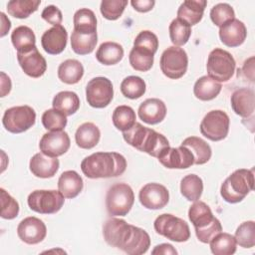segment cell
<instances>
[{"mask_svg":"<svg viewBox=\"0 0 255 255\" xmlns=\"http://www.w3.org/2000/svg\"><path fill=\"white\" fill-rule=\"evenodd\" d=\"M169 38L176 47L183 46L187 43L191 35V26L179 18L173 19L168 27Z\"/></svg>","mask_w":255,"mask_h":255,"instance_id":"obj_40","label":"cell"},{"mask_svg":"<svg viewBox=\"0 0 255 255\" xmlns=\"http://www.w3.org/2000/svg\"><path fill=\"white\" fill-rule=\"evenodd\" d=\"M254 170L240 168L232 172L221 184L220 194L228 203H238L253 190Z\"/></svg>","mask_w":255,"mask_h":255,"instance_id":"obj_5","label":"cell"},{"mask_svg":"<svg viewBox=\"0 0 255 255\" xmlns=\"http://www.w3.org/2000/svg\"><path fill=\"white\" fill-rule=\"evenodd\" d=\"M74 31L81 34L97 33V18L95 13L88 8H81L76 11L73 18Z\"/></svg>","mask_w":255,"mask_h":255,"instance_id":"obj_31","label":"cell"},{"mask_svg":"<svg viewBox=\"0 0 255 255\" xmlns=\"http://www.w3.org/2000/svg\"><path fill=\"white\" fill-rule=\"evenodd\" d=\"M134 202L131 187L124 182L113 184L106 195V207L112 216H126Z\"/></svg>","mask_w":255,"mask_h":255,"instance_id":"obj_6","label":"cell"},{"mask_svg":"<svg viewBox=\"0 0 255 255\" xmlns=\"http://www.w3.org/2000/svg\"><path fill=\"white\" fill-rule=\"evenodd\" d=\"M64 195L59 190H34L27 198L31 210L40 214H54L64 205Z\"/></svg>","mask_w":255,"mask_h":255,"instance_id":"obj_10","label":"cell"},{"mask_svg":"<svg viewBox=\"0 0 255 255\" xmlns=\"http://www.w3.org/2000/svg\"><path fill=\"white\" fill-rule=\"evenodd\" d=\"M230 103L231 108L236 115L244 119L253 118L255 110V95L252 89H237L232 93Z\"/></svg>","mask_w":255,"mask_h":255,"instance_id":"obj_20","label":"cell"},{"mask_svg":"<svg viewBox=\"0 0 255 255\" xmlns=\"http://www.w3.org/2000/svg\"><path fill=\"white\" fill-rule=\"evenodd\" d=\"M101 138L100 128L93 123H84L76 130L75 140L79 147L91 149L95 147Z\"/></svg>","mask_w":255,"mask_h":255,"instance_id":"obj_26","label":"cell"},{"mask_svg":"<svg viewBox=\"0 0 255 255\" xmlns=\"http://www.w3.org/2000/svg\"><path fill=\"white\" fill-rule=\"evenodd\" d=\"M236 243L243 248H252L255 245V223L252 220L241 223L235 231Z\"/></svg>","mask_w":255,"mask_h":255,"instance_id":"obj_42","label":"cell"},{"mask_svg":"<svg viewBox=\"0 0 255 255\" xmlns=\"http://www.w3.org/2000/svg\"><path fill=\"white\" fill-rule=\"evenodd\" d=\"M124 57V48L116 42H104L96 52L97 60L106 66L118 64Z\"/></svg>","mask_w":255,"mask_h":255,"instance_id":"obj_29","label":"cell"},{"mask_svg":"<svg viewBox=\"0 0 255 255\" xmlns=\"http://www.w3.org/2000/svg\"><path fill=\"white\" fill-rule=\"evenodd\" d=\"M106 242L128 255L144 254L150 246L148 233L120 218H111L103 226Z\"/></svg>","mask_w":255,"mask_h":255,"instance_id":"obj_1","label":"cell"},{"mask_svg":"<svg viewBox=\"0 0 255 255\" xmlns=\"http://www.w3.org/2000/svg\"><path fill=\"white\" fill-rule=\"evenodd\" d=\"M98 42L97 33L86 35L76 31L71 35V47L78 55H88L94 51Z\"/></svg>","mask_w":255,"mask_h":255,"instance_id":"obj_37","label":"cell"},{"mask_svg":"<svg viewBox=\"0 0 255 255\" xmlns=\"http://www.w3.org/2000/svg\"><path fill=\"white\" fill-rule=\"evenodd\" d=\"M114 98V88L111 80L106 77H96L89 81L86 87L88 104L96 109H103L110 105Z\"/></svg>","mask_w":255,"mask_h":255,"instance_id":"obj_13","label":"cell"},{"mask_svg":"<svg viewBox=\"0 0 255 255\" xmlns=\"http://www.w3.org/2000/svg\"><path fill=\"white\" fill-rule=\"evenodd\" d=\"M12 87V83L10 78L4 73L1 72V97H5L10 93Z\"/></svg>","mask_w":255,"mask_h":255,"instance_id":"obj_52","label":"cell"},{"mask_svg":"<svg viewBox=\"0 0 255 255\" xmlns=\"http://www.w3.org/2000/svg\"><path fill=\"white\" fill-rule=\"evenodd\" d=\"M40 0H11L7 3L8 13L18 19H25L37 11Z\"/></svg>","mask_w":255,"mask_h":255,"instance_id":"obj_39","label":"cell"},{"mask_svg":"<svg viewBox=\"0 0 255 255\" xmlns=\"http://www.w3.org/2000/svg\"><path fill=\"white\" fill-rule=\"evenodd\" d=\"M159 64L160 70L164 76L176 80L186 73L188 57L182 48L170 46L161 54Z\"/></svg>","mask_w":255,"mask_h":255,"instance_id":"obj_11","label":"cell"},{"mask_svg":"<svg viewBox=\"0 0 255 255\" xmlns=\"http://www.w3.org/2000/svg\"><path fill=\"white\" fill-rule=\"evenodd\" d=\"M134 47L144 48L151 53L155 54L158 48V39L157 36L149 30H143L137 34L133 41Z\"/></svg>","mask_w":255,"mask_h":255,"instance_id":"obj_47","label":"cell"},{"mask_svg":"<svg viewBox=\"0 0 255 255\" xmlns=\"http://www.w3.org/2000/svg\"><path fill=\"white\" fill-rule=\"evenodd\" d=\"M157 159L164 167L169 169H184L194 164V156L192 152L183 145L178 147L168 146Z\"/></svg>","mask_w":255,"mask_h":255,"instance_id":"obj_16","label":"cell"},{"mask_svg":"<svg viewBox=\"0 0 255 255\" xmlns=\"http://www.w3.org/2000/svg\"><path fill=\"white\" fill-rule=\"evenodd\" d=\"M157 234L175 242H185L190 238V229L188 224L181 218L163 213L157 216L153 223Z\"/></svg>","mask_w":255,"mask_h":255,"instance_id":"obj_8","label":"cell"},{"mask_svg":"<svg viewBox=\"0 0 255 255\" xmlns=\"http://www.w3.org/2000/svg\"><path fill=\"white\" fill-rule=\"evenodd\" d=\"M42 124L47 130H63L67 126V116L56 109H49L42 115Z\"/></svg>","mask_w":255,"mask_h":255,"instance_id":"obj_43","label":"cell"},{"mask_svg":"<svg viewBox=\"0 0 255 255\" xmlns=\"http://www.w3.org/2000/svg\"><path fill=\"white\" fill-rule=\"evenodd\" d=\"M59 159L57 157H51L43 152L34 154L29 162L31 172L40 178L53 177L59 169Z\"/></svg>","mask_w":255,"mask_h":255,"instance_id":"obj_23","label":"cell"},{"mask_svg":"<svg viewBox=\"0 0 255 255\" xmlns=\"http://www.w3.org/2000/svg\"><path fill=\"white\" fill-rule=\"evenodd\" d=\"M145 82L138 76H128L121 83L122 94L130 100H136L144 95Z\"/></svg>","mask_w":255,"mask_h":255,"instance_id":"obj_41","label":"cell"},{"mask_svg":"<svg viewBox=\"0 0 255 255\" xmlns=\"http://www.w3.org/2000/svg\"><path fill=\"white\" fill-rule=\"evenodd\" d=\"M139 119L147 125H156L161 123L166 116L165 104L156 98L146 99L138 107Z\"/></svg>","mask_w":255,"mask_h":255,"instance_id":"obj_22","label":"cell"},{"mask_svg":"<svg viewBox=\"0 0 255 255\" xmlns=\"http://www.w3.org/2000/svg\"><path fill=\"white\" fill-rule=\"evenodd\" d=\"M221 88V83L213 80L209 76H202L195 82L193 94L200 101H211L219 95Z\"/></svg>","mask_w":255,"mask_h":255,"instance_id":"obj_27","label":"cell"},{"mask_svg":"<svg viewBox=\"0 0 255 255\" xmlns=\"http://www.w3.org/2000/svg\"><path fill=\"white\" fill-rule=\"evenodd\" d=\"M17 234L23 242L34 245L45 239L47 235V227L41 219L35 216H29L19 223Z\"/></svg>","mask_w":255,"mask_h":255,"instance_id":"obj_17","label":"cell"},{"mask_svg":"<svg viewBox=\"0 0 255 255\" xmlns=\"http://www.w3.org/2000/svg\"><path fill=\"white\" fill-rule=\"evenodd\" d=\"M41 17L49 24L53 25V26H57V25H61L62 21H63V15L61 10L55 6V5H49L46 6L44 8V10L42 11Z\"/></svg>","mask_w":255,"mask_h":255,"instance_id":"obj_48","label":"cell"},{"mask_svg":"<svg viewBox=\"0 0 255 255\" xmlns=\"http://www.w3.org/2000/svg\"><path fill=\"white\" fill-rule=\"evenodd\" d=\"M71 145L69 134L64 130L49 131L43 134L39 142L41 152L51 157H58L66 153Z\"/></svg>","mask_w":255,"mask_h":255,"instance_id":"obj_15","label":"cell"},{"mask_svg":"<svg viewBox=\"0 0 255 255\" xmlns=\"http://www.w3.org/2000/svg\"><path fill=\"white\" fill-rule=\"evenodd\" d=\"M17 60L24 73L31 78H40L47 70V62L37 47L27 52H17Z\"/></svg>","mask_w":255,"mask_h":255,"instance_id":"obj_18","label":"cell"},{"mask_svg":"<svg viewBox=\"0 0 255 255\" xmlns=\"http://www.w3.org/2000/svg\"><path fill=\"white\" fill-rule=\"evenodd\" d=\"M68 33L62 25L53 26L44 32L41 37V45L44 51L50 55L61 54L66 46Z\"/></svg>","mask_w":255,"mask_h":255,"instance_id":"obj_21","label":"cell"},{"mask_svg":"<svg viewBox=\"0 0 255 255\" xmlns=\"http://www.w3.org/2000/svg\"><path fill=\"white\" fill-rule=\"evenodd\" d=\"M154 60V54L150 51L140 48V47H134L130 50L128 61L132 69L139 72H146L151 69L153 65Z\"/></svg>","mask_w":255,"mask_h":255,"instance_id":"obj_36","label":"cell"},{"mask_svg":"<svg viewBox=\"0 0 255 255\" xmlns=\"http://www.w3.org/2000/svg\"><path fill=\"white\" fill-rule=\"evenodd\" d=\"M181 145L186 146L192 152L194 156V164H204L212 155L210 145L198 136L186 137L181 142Z\"/></svg>","mask_w":255,"mask_h":255,"instance_id":"obj_28","label":"cell"},{"mask_svg":"<svg viewBox=\"0 0 255 255\" xmlns=\"http://www.w3.org/2000/svg\"><path fill=\"white\" fill-rule=\"evenodd\" d=\"M11 41L18 53L27 52L36 47V36L28 26H18L11 34Z\"/></svg>","mask_w":255,"mask_h":255,"instance_id":"obj_32","label":"cell"},{"mask_svg":"<svg viewBox=\"0 0 255 255\" xmlns=\"http://www.w3.org/2000/svg\"><path fill=\"white\" fill-rule=\"evenodd\" d=\"M235 18V12L228 3H218L210 10V19L214 25L220 27Z\"/></svg>","mask_w":255,"mask_h":255,"instance_id":"obj_45","label":"cell"},{"mask_svg":"<svg viewBox=\"0 0 255 255\" xmlns=\"http://www.w3.org/2000/svg\"><path fill=\"white\" fill-rule=\"evenodd\" d=\"M230 120L228 115L221 110L208 112L200 123V132L212 141L224 139L229 131Z\"/></svg>","mask_w":255,"mask_h":255,"instance_id":"obj_12","label":"cell"},{"mask_svg":"<svg viewBox=\"0 0 255 255\" xmlns=\"http://www.w3.org/2000/svg\"><path fill=\"white\" fill-rule=\"evenodd\" d=\"M36 113L30 106H16L5 111L2 124L6 130L12 133H21L35 125Z\"/></svg>","mask_w":255,"mask_h":255,"instance_id":"obj_9","label":"cell"},{"mask_svg":"<svg viewBox=\"0 0 255 255\" xmlns=\"http://www.w3.org/2000/svg\"><path fill=\"white\" fill-rule=\"evenodd\" d=\"M114 126L122 131H126L129 129L136 122H135V113L132 108L129 106L122 105L117 107L112 116Z\"/></svg>","mask_w":255,"mask_h":255,"instance_id":"obj_38","label":"cell"},{"mask_svg":"<svg viewBox=\"0 0 255 255\" xmlns=\"http://www.w3.org/2000/svg\"><path fill=\"white\" fill-rule=\"evenodd\" d=\"M247 36L244 23L238 19H232L219 27L220 41L227 47H238L242 45Z\"/></svg>","mask_w":255,"mask_h":255,"instance_id":"obj_19","label":"cell"},{"mask_svg":"<svg viewBox=\"0 0 255 255\" xmlns=\"http://www.w3.org/2000/svg\"><path fill=\"white\" fill-rule=\"evenodd\" d=\"M210 250L215 255H232L236 252V240L235 237L226 232H219L211 241Z\"/></svg>","mask_w":255,"mask_h":255,"instance_id":"obj_34","label":"cell"},{"mask_svg":"<svg viewBox=\"0 0 255 255\" xmlns=\"http://www.w3.org/2000/svg\"><path fill=\"white\" fill-rule=\"evenodd\" d=\"M0 15H1V21H2V25H1V37H4L6 34H7V32L10 30V28H11V22H10V20L5 16V14L3 13V12H1L0 13Z\"/></svg>","mask_w":255,"mask_h":255,"instance_id":"obj_53","label":"cell"},{"mask_svg":"<svg viewBox=\"0 0 255 255\" xmlns=\"http://www.w3.org/2000/svg\"><path fill=\"white\" fill-rule=\"evenodd\" d=\"M242 71L244 75L250 80V82H254V57H250L244 62Z\"/></svg>","mask_w":255,"mask_h":255,"instance_id":"obj_51","label":"cell"},{"mask_svg":"<svg viewBox=\"0 0 255 255\" xmlns=\"http://www.w3.org/2000/svg\"><path fill=\"white\" fill-rule=\"evenodd\" d=\"M130 4L134 8V10H136L137 12L145 13L150 11L153 8L155 1L154 0H131Z\"/></svg>","mask_w":255,"mask_h":255,"instance_id":"obj_49","label":"cell"},{"mask_svg":"<svg viewBox=\"0 0 255 255\" xmlns=\"http://www.w3.org/2000/svg\"><path fill=\"white\" fill-rule=\"evenodd\" d=\"M84 76V67L80 61L68 59L60 64L58 78L65 84L74 85L80 82Z\"/></svg>","mask_w":255,"mask_h":255,"instance_id":"obj_30","label":"cell"},{"mask_svg":"<svg viewBox=\"0 0 255 255\" xmlns=\"http://www.w3.org/2000/svg\"><path fill=\"white\" fill-rule=\"evenodd\" d=\"M138 199L143 207L157 210L163 208L168 203L169 192L164 185L156 182H150L140 188Z\"/></svg>","mask_w":255,"mask_h":255,"instance_id":"obj_14","label":"cell"},{"mask_svg":"<svg viewBox=\"0 0 255 255\" xmlns=\"http://www.w3.org/2000/svg\"><path fill=\"white\" fill-rule=\"evenodd\" d=\"M83 178L75 170L64 171L58 179V189L65 198H75L83 190Z\"/></svg>","mask_w":255,"mask_h":255,"instance_id":"obj_24","label":"cell"},{"mask_svg":"<svg viewBox=\"0 0 255 255\" xmlns=\"http://www.w3.org/2000/svg\"><path fill=\"white\" fill-rule=\"evenodd\" d=\"M203 181L196 174H187L180 181V192L188 201H196L201 197Z\"/></svg>","mask_w":255,"mask_h":255,"instance_id":"obj_35","label":"cell"},{"mask_svg":"<svg viewBox=\"0 0 255 255\" xmlns=\"http://www.w3.org/2000/svg\"><path fill=\"white\" fill-rule=\"evenodd\" d=\"M127 168V159L118 152H95L81 162L83 173L92 179L122 175Z\"/></svg>","mask_w":255,"mask_h":255,"instance_id":"obj_2","label":"cell"},{"mask_svg":"<svg viewBox=\"0 0 255 255\" xmlns=\"http://www.w3.org/2000/svg\"><path fill=\"white\" fill-rule=\"evenodd\" d=\"M52 106L64 115L72 116L80 108V99L75 92L62 91L54 97Z\"/></svg>","mask_w":255,"mask_h":255,"instance_id":"obj_33","label":"cell"},{"mask_svg":"<svg viewBox=\"0 0 255 255\" xmlns=\"http://www.w3.org/2000/svg\"><path fill=\"white\" fill-rule=\"evenodd\" d=\"M1 193V217L3 219H14L19 213V203L4 188H0Z\"/></svg>","mask_w":255,"mask_h":255,"instance_id":"obj_46","label":"cell"},{"mask_svg":"<svg viewBox=\"0 0 255 255\" xmlns=\"http://www.w3.org/2000/svg\"><path fill=\"white\" fill-rule=\"evenodd\" d=\"M151 253H152L153 255H155V254H164V255L172 254V255H176V254H177V251H176V249H175L171 244L162 243V244L156 245V246L153 248V250L151 251Z\"/></svg>","mask_w":255,"mask_h":255,"instance_id":"obj_50","label":"cell"},{"mask_svg":"<svg viewBox=\"0 0 255 255\" xmlns=\"http://www.w3.org/2000/svg\"><path fill=\"white\" fill-rule=\"evenodd\" d=\"M206 4L207 2L205 0L183 1L177 10V18L190 26L195 25L201 21Z\"/></svg>","mask_w":255,"mask_h":255,"instance_id":"obj_25","label":"cell"},{"mask_svg":"<svg viewBox=\"0 0 255 255\" xmlns=\"http://www.w3.org/2000/svg\"><path fill=\"white\" fill-rule=\"evenodd\" d=\"M188 218L194 226L197 239L202 243H209L222 231L220 221L214 217L210 207L203 201H194L188 209Z\"/></svg>","mask_w":255,"mask_h":255,"instance_id":"obj_4","label":"cell"},{"mask_svg":"<svg viewBox=\"0 0 255 255\" xmlns=\"http://www.w3.org/2000/svg\"><path fill=\"white\" fill-rule=\"evenodd\" d=\"M123 136L129 145L156 158L169 146V141L163 134L139 123H135L129 129L123 131Z\"/></svg>","mask_w":255,"mask_h":255,"instance_id":"obj_3","label":"cell"},{"mask_svg":"<svg viewBox=\"0 0 255 255\" xmlns=\"http://www.w3.org/2000/svg\"><path fill=\"white\" fill-rule=\"evenodd\" d=\"M127 5V0H103L100 10L104 18L114 21L123 15Z\"/></svg>","mask_w":255,"mask_h":255,"instance_id":"obj_44","label":"cell"},{"mask_svg":"<svg viewBox=\"0 0 255 255\" xmlns=\"http://www.w3.org/2000/svg\"><path fill=\"white\" fill-rule=\"evenodd\" d=\"M235 68V60L228 51L215 48L209 53L206 70L207 76L213 80L219 83L228 82L234 75Z\"/></svg>","mask_w":255,"mask_h":255,"instance_id":"obj_7","label":"cell"}]
</instances>
